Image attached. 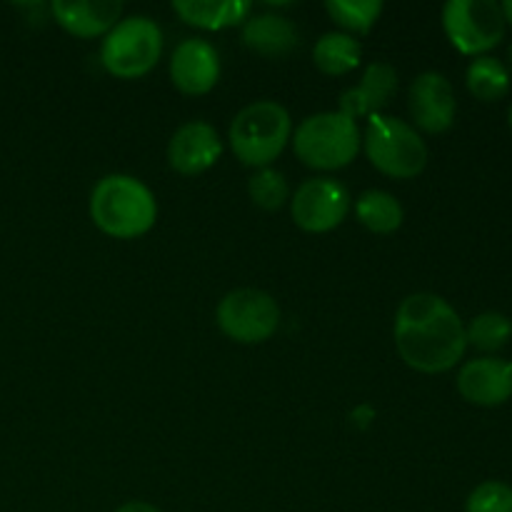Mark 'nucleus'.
Masks as SVG:
<instances>
[{
  "label": "nucleus",
  "mask_w": 512,
  "mask_h": 512,
  "mask_svg": "<svg viewBox=\"0 0 512 512\" xmlns=\"http://www.w3.org/2000/svg\"><path fill=\"white\" fill-rule=\"evenodd\" d=\"M395 345L405 365L418 373H445L463 360L468 338L453 305L433 293H415L395 315Z\"/></svg>",
  "instance_id": "nucleus-1"
},
{
  "label": "nucleus",
  "mask_w": 512,
  "mask_h": 512,
  "mask_svg": "<svg viewBox=\"0 0 512 512\" xmlns=\"http://www.w3.org/2000/svg\"><path fill=\"white\" fill-rule=\"evenodd\" d=\"M90 218L110 238H140L155 225L158 203L133 175H105L90 195Z\"/></svg>",
  "instance_id": "nucleus-2"
},
{
  "label": "nucleus",
  "mask_w": 512,
  "mask_h": 512,
  "mask_svg": "<svg viewBox=\"0 0 512 512\" xmlns=\"http://www.w3.org/2000/svg\"><path fill=\"white\" fill-rule=\"evenodd\" d=\"M293 123L283 105L273 100H258L235 115L230 125V148L240 163L250 168H268L288 145Z\"/></svg>",
  "instance_id": "nucleus-3"
},
{
  "label": "nucleus",
  "mask_w": 512,
  "mask_h": 512,
  "mask_svg": "<svg viewBox=\"0 0 512 512\" xmlns=\"http://www.w3.org/2000/svg\"><path fill=\"white\" fill-rule=\"evenodd\" d=\"M295 155L308 168L338 170L353 163L360 150L358 120L340 110L305 118L295 130Z\"/></svg>",
  "instance_id": "nucleus-4"
},
{
  "label": "nucleus",
  "mask_w": 512,
  "mask_h": 512,
  "mask_svg": "<svg viewBox=\"0 0 512 512\" xmlns=\"http://www.w3.org/2000/svg\"><path fill=\"white\" fill-rule=\"evenodd\" d=\"M163 53V33L145 15L123 18L100 45V60L115 78H143L158 65Z\"/></svg>",
  "instance_id": "nucleus-5"
},
{
  "label": "nucleus",
  "mask_w": 512,
  "mask_h": 512,
  "mask_svg": "<svg viewBox=\"0 0 512 512\" xmlns=\"http://www.w3.org/2000/svg\"><path fill=\"white\" fill-rule=\"evenodd\" d=\"M368 160L390 178H415L428 165V148L413 125L390 115H373L365 130Z\"/></svg>",
  "instance_id": "nucleus-6"
},
{
  "label": "nucleus",
  "mask_w": 512,
  "mask_h": 512,
  "mask_svg": "<svg viewBox=\"0 0 512 512\" xmlns=\"http://www.w3.org/2000/svg\"><path fill=\"white\" fill-rule=\"evenodd\" d=\"M443 28L460 53L480 58L503 40L505 15L495 0H450L443 8Z\"/></svg>",
  "instance_id": "nucleus-7"
},
{
  "label": "nucleus",
  "mask_w": 512,
  "mask_h": 512,
  "mask_svg": "<svg viewBox=\"0 0 512 512\" xmlns=\"http://www.w3.org/2000/svg\"><path fill=\"white\" fill-rule=\"evenodd\" d=\"M218 325L235 343H265L280 325V308L273 295L255 288H240L218 305Z\"/></svg>",
  "instance_id": "nucleus-8"
},
{
  "label": "nucleus",
  "mask_w": 512,
  "mask_h": 512,
  "mask_svg": "<svg viewBox=\"0 0 512 512\" xmlns=\"http://www.w3.org/2000/svg\"><path fill=\"white\" fill-rule=\"evenodd\" d=\"M350 210V195L338 180L313 178L305 180L293 195L290 213L298 228L308 233H328L338 228Z\"/></svg>",
  "instance_id": "nucleus-9"
},
{
  "label": "nucleus",
  "mask_w": 512,
  "mask_h": 512,
  "mask_svg": "<svg viewBox=\"0 0 512 512\" xmlns=\"http://www.w3.org/2000/svg\"><path fill=\"white\" fill-rule=\"evenodd\" d=\"M410 115H413L415 125L425 133H445L455 120V93L450 80L443 73L418 75L410 85Z\"/></svg>",
  "instance_id": "nucleus-10"
},
{
  "label": "nucleus",
  "mask_w": 512,
  "mask_h": 512,
  "mask_svg": "<svg viewBox=\"0 0 512 512\" xmlns=\"http://www.w3.org/2000/svg\"><path fill=\"white\" fill-rule=\"evenodd\" d=\"M458 393L480 408H498L512 398V363L503 358H475L458 373Z\"/></svg>",
  "instance_id": "nucleus-11"
},
{
  "label": "nucleus",
  "mask_w": 512,
  "mask_h": 512,
  "mask_svg": "<svg viewBox=\"0 0 512 512\" xmlns=\"http://www.w3.org/2000/svg\"><path fill=\"white\" fill-rule=\"evenodd\" d=\"M223 155V140L218 130L208 123H185L175 130L168 143L170 168L183 175H200L213 168Z\"/></svg>",
  "instance_id": "nucleus-12"
},
{
  "label": "nucleus",
  "mask_w": 512,
  "mask_h": 512,
  "mask_svg": "<svg viewBox=\"0 0 512 512\" xmlns=\"http://www.w3.org/2000/svg\"><path fill=\"white\" fill-rule=\"evenodd\" d=\"M170 78L185 95L210 93L220 78V58L213 45L203 38L183 40L170 58Z\"/></svg>",
  "instance_id": "nucleus-13"
},
{
  "label": "nucleus",
  "mask_w": 512,
  "mask_h": 512,
  "mask_svg": "<svg viewBox=\"0 0 512 512\" xmlns=\"http://www.w3.org/2000/svg\"><path fill=\"white\" fill-rule=\"evenodd\" d=\"M53 15L60 28L78 38H98L108 35L123 15V3L118 0H55Z\"/></svg>",
  "instance_id": "nucleus-14"
},
{
  "label": "nucleus",
  "mask_w": 512,
  "mask_h": 512,
  "mask_svg": "<svg viewBox=\"0 0 512 512\" xmlns=\"http://www.w3.org/2000/svg\"><path fill=\"white\" fill-rule=\"evenodd\" d=\"M395 88H398V73H395L393 65H368L360 85H355V88L345 90L340 95V113H345L353 120L363 118V115L373 118V115H378L388 105Z\"/></svg>",
  "instance_id": "nucleus-15"
},
{
  "label": "nucleus",
  "mask_w": 512,
  "mask_h": 512,
  "mask_svg": "<svg viewBox=\"0 0 512 512\" xmlns=\"http://www.w3.org/2000/svg\"><path fill=\"white\" fill-rule=\"evenodd\" d=\"M243 43L265 58H280L298 45V30L283 15L260 13L245 20Z\"/></svg>",
  "instance_id": "nucleus-16"
},
{
  "label": "nucleus",
  "mask_w": 512,
  "mask_h": 512,
  "mask_svg": "<svg viewBox=\"0 0 512 512\" xmlns=\"http://www.w3.org/2000/svg\"><path fill=\"white\" fill-rule=\"evenodd\" d=\"M173 10L188 25L205 30H223L248 20L250 3L243 0H175Z\"/></svg>",
  "instance_id": "nucleus-17"
},
{
  "label": "nucleus",
  "mask_w": 512,
  "mask_h": 512,
  "mask_svg": "<svg viewBox=\"0 0 512 512\" xmlns=\"http://www.w3.org/2000/svg\"><path fill=\"white\" fill-rule=\"evenodd\" d=\"M360 55H363V48L348 33H325L313 48L315 65L325 75L350 73L360 65Z\"/></svg>",
  "instance_id": "nucleus-18"
},
{
  "label": "nucleus",
  "mask_w": 512,
  "mask_h": 512,
  "mask_svg": "<svg viewBox=\"0 0 512 512\" xmlns=\"http://www.w3.org/2000/svg\"><path fill=\"white\" fill-rule=\"evenodd\" d=\"M355 213L365 228L380 235L395 233L405 218L403 205L385 190H365L355 203Z\"/></svg>",
  "instance_id": "nucleus-19"
},
{
  "label": "nucleus",
  "mask_w": 512,
  "mask_h": 512,
  "mask_svg": "<svg viewBox=\"0 0 512 512\" xmlns=\"http://www.w3.org/2000/svg\"><path fill=\"white\" fill-rule=\"evenodd\" d=\"M465 83L475 98L483 100V103H495L510 90V73L498 58L480 55L468 65Z\"/></svg>",
  "instance_id": "nucleus-20"
},
{
  "label": "nucleus",
  "mask_w": 512,
  "mask_h": 512,
  "mask_svg": "<svg viewBox=\"0 0 512 512\" xmlns=\"http://www.w3.org/2000/svg\"><path fill=\"white\" fill-rule=\"evenodd\" d=\"M465 338H468L470 345L483 350V353H495V350L505 348L512 338V323L508 315L495 313V310L480 313L465 328Z\"/></svg>",
  "instance_id": "nucleus-21"
},
{
  "label": "nucleus",
  "mask_w": 512,
  "mask_h": 512,
  "mask_svg": "<svg viewBox=\"0 0 512 512\" xmlns=\"http://www.w3.org/2000/svg\"><path fill=\"white\" fill-rule=\"evenodd\" d=\"M325 10L340 28L350 33H368L378 23L383 3L380 0H328Z\"/></svg>",
  "instance_id": "nucleus-22"
},
{
  "label": "nucleus",
  "mask_w": 512,
  "mask_h": 512,
  "mask_svg": "<svg viewBox=\"0 0 512 512\" xmlns=\"http://www.w3.org/2000/svg\"><path fill=\"white\" fill-rule=\"evenodd\" d=\"M248 193L258 208L263 210H278L283 208L285 200H288L290 188L288 180L280 170L273 168H260L253 178L248 180Z\"/></svg>",
  "instance_id": "nucleus-23"
},
{
  "label": "nucleus",
  "mask_w": 512,
  "mask_h": 512,
  "mask_svg": "<svg viewBox=\"0 0 512 512\" xmlns=\"http://www.w3.org/2000/svg\"><path fill=\"white\" fill-rule=\"evenodd\" d=\"M465 512H512V488L498 480L478 485L465 503Z\"/></svg>",
  "instance_id": "nucleus-24"
},
{
  "label": "nucleus",
  "mask_w": 512,
  "mask_h": 512,
  "mask_svg": "<svg viewBox=\"0 0 512 512\" xmlns=\"http://www.w3.org/2000/svg\"><path fill=\"white\" fill-rule=\"evenodd\" d=\"M115 512H160V510L155 508V505H150V503H138V500H135V503L120 505V508L115 510Z\"/></svg>",
  "instance_id": "nucleus-25"
},
{
  "label": "nucleus",
  "mask_w": 512,
  "mask_h": 512,
  "mask_svg": "<svg viewBox=\"0 0 512 512\" xmlns=\"http://www.w3.org/2000/svg\"><path fill=\"white\" fill-rule=\"evenodd\" d=\"M500 8H503L505 23H510V25H512V0H505V3L500 5Z\"/></svg>",
  "instance_id": "nucleus-26"
},
{
  "label": "nucleus",
  "mask_w": 512,
  "mask_h": 512,
  "mask_svg": "<svg viewBox=\"0 0 512 512\" xmlns=\"http://www.w3.org/2000/svg\"><path fill=\"white\" fill-rule=\"evenodd\" d=\"M508 120H510V128H512V108H510V115H508Z\"/></svg>",
  "instance_id": "nucleus-27"
},
{
  "label": "nucleus",
  "mask_w": 512,
  "mask_h": 512,
  "mask_svg": "<svg viewBox=\"0 0 512 512\" xmlns=\"http://www.w3.org/2000/svg\"><path fill=\"white\" fill-rule=\"evenodd\" d=\"M510 65H512V45H510Z\"/></svg>",
  "instance_id": "nucleus-28"
}]
</instances>
